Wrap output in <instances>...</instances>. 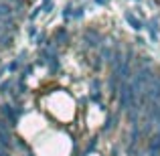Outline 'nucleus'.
I'll list each match as a JSON object with an SVG mask.
<instances>
[{
    "label": "nucleus",
    "mask_w": 160,
    "mask_h": 156,
    "mask_svg": "<svg viewBox=\"0 0 160 156\" xmlns=\"http://www.w3.org/2000/svg\"><path fill=\"white\" fill-rule=\"evenodd\" d=\"M126 18H128V20H132V24H134V28H136V31H140V28H142V23H140V20H136L132 14H130V12L126 14Z\"/></svg>",
    "instance_id": "obj_1"
},
{
    "label": "nucleus",
    "mask_w": 160,
    "mask_h": 156,
    "mask_svg": "<svg viewBox=\"0 0 160 156\" xmlns=\"http://www.w3.org/2000/svg\"><path fill=\"white\" fill-rule=\"evenodd\" d=\"M0 156H10V154H8L6 148H0Z\"/></svg>",
    "instance_id": "obj_2"
},
{
    "label": "nucleus",
    "mask_w": 160,
    "mask_h": 156,
    "mask_svg": "<svg viewBox=\"0 0 160 156\" xmlns=\"http://www.w3.org/2000/svg\"><path fill=\"white\" fill-rule=\"evenodd\" d=\"M95 2H99V4H103V2H106V0H95Z\"/></svg>",
    "instance_id": "obj_3"
}]
</instances>
